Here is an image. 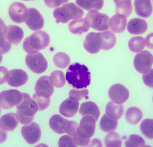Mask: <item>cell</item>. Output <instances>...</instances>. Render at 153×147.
<instances>
[{
    "instance_id": "obj_1",
    "label": "cell",
    "mask_w": 153,
    "mask_h": 147,
    "mask_svg": "<svg viewBox=\"0 0 153 147\" xmlns=\"http://www.w3.org/2000/svg\"><path fill=\"white\" fill-rule=\"evenodd\" d=\"M66 79L75 88L78 90L86 88L91 83V74L85 65L74 63L69 66Z\"/></svg>"
},
{
    "instance_id": "obj_2",
    "label": "cell",
    "mask_w": 153,
    "mask_h": 147,
    "mask_svg": "<svg viewBox=\"0 0 153 147\" xmlns=\"http://www.w3.org/2000/svg\"><path fill=\"white\" fill-rule=\"evenodd\" d=\"M22 102L17 105V115L20 123L26 125L31 122L34 115L39 110L36 101L27 93H22Z\"/></svg>"
},
{
    "instance_id": "obj_3",
    "label": "cell",
    "mask_w": 153,
    "mask_h": 147,
    "mask_svg": "<svg viewBox=\"0 0 153 147\" xmlns=\"http://www.w3.org/2000/svg\"><path fill=\"white\" fill-rule=\"evenodd\" d=\"M50 43L48 34L43 31L34 33L25 39L23 44L25 52L29 55L39 53V50L46 48Z\"/></svg>"
},
{
    "instance_id": "obj_4",
    "label": "cell",
    "mask_w": 153,
    "mask_h": 147,
    "mask_svg": "<svg viewBox=\"0 0 153 147\" xmlns=\"http://www.w3.org/2000/svg\"><path fill=\"white\" fill-rule=\"evenodd\" d=\"M83 14V10L72 3L65 4L53 11V16L56 22L62 23H66L71 20L81 19Z\"/></svg>"
},
{
    "instance_id": "obj_5",
    "label": "cell",
    "mask_w": 153,
    "mask_h": 147,
    "mask_svg": "<svg viewBox=\"0 0 153 147\" xmlns=\"http://www.w3.org/2000/svg\"><path fill=\"white\" fill-rule=\"evenodd\" d=\"M85 19L90 27L99 31H105L109 28L110 17L104 14L93 10L86 14Z\"/></svg>"
},
{
    "instance_id": "obj_6",
    "label": "cell",
    "mask_w": 153,
    "mask_h": 147,
    "mask_svg": "<svg viewBox=\"0 0 153 147\" xmlns=\"http://www.w3.org/2000/svg\"><path fill=\"white\" fill-rule=\"evenodd\" d=\"M22 93L18 90H6L0 94V104L2 108L9 109L18 105L22 102Z\"/></svg>"
},
{
    "instance_id": "obj_7",
    "label": "cell",
    "mask_w": 153,
    "mask_h": 147,
    "mask_svg": "<svg viewBox=\"0 0 153 147\" xmlns=\"http://www.w3.org/2000/svg\"><path fill=\"white\" fill-rule=\"evenodd\" d=\"M25 61L27 66L36 74H41L47 69V61L41 53L28 55Z\"/></svg>"
},
{
    "instance_id": "obj_8",
    "label": "cell",
    "mask_w": 153,
    "mask_h": 147,
    "mask_svg": "<svg viewBox=\"0 0 153 147\" xmlns=\"http://www.w3.org/2000/svg\"><path fill=\"white\" fill-rule=\"evenodd\" d=\"M135 69L140 73L145 74L151 69L152 55L148 51L144 50L138 53L134 59Z\"/></svg>"
},
{
    "instance_id": "obj_9",
    "label": "cell",
    "mask_w": 153,
    "mask_h": 147,
    "mask_svg": "<svg viewBox=\"0 0 153 147\" xmlns=\"http://www.w3.org/2000/svg\"><path fill=\"white\" fill-rule=\"evenodd\" d=\"M9 15L12 21L21 23L26 22L28 16V9L22 3H14L9 8Z\"/></svg>"
},
{
    "instance_id": "obj_10",
    "label": "cell",
    "mask_w": 153,
    "mask_h": 147,
    "mask_svg": "<svg viewBox=\"0 0 153 147\" xmlns=\"http://www.w3.org/2000/svg\"><path fill=\"white\" fill-rule=\"evenodd\" d=\"M108 96L112 102L118 104H122L129 99V92L123 85L115 84L110 88Z\"/></svg>"
},
{
    "instance_id": "obj_11",
    "label": "cell",
    "mask_w": 153,
    "mask_h": 147,
    "mask_svg": "<svg viewBox=\"0 0 153 147\" xmlns=\"http://www.w3.org/2000/svg\"><path fill=\"white\" fill-rule=\"evenodd\" d=\"M22 134L28 143L34 144L39 140L41 136L40 126L36 122L25 125L22 128Z\"/></svg>"
},
{
    "instance_id": "obj_12",
    "label": "cell",
    "mask_w": 153,
    "mask_h": 147,
    "mask_svg": "<svg viewBox=\"0 0 153 147\" xmlns=\"http://www.w3.org/2000/svg\"><path fill=\"white\" fill-rule=\"evenodd\" d=\"M102 41L100 33H90L86 36L84 47L85 50L90 53H96L102 48Z\"/></svg>"
},
{
    "instance_id": "obj_13",
    "label": "cell",
    "mask_w": 153,
    "mask_h": 147,
    "mask_svg": "<svg viewBox=\"0 0 153 147\" xmlns=\"http://www.w3.org/2000/svg\"><path fill=\"white\" fill-rule=\"evenodd\" d=\"M36 93L41 97H50L53 93L54 87L50 77L42 76L37 81L35 86Z\"/></svg>"
},
{
    "instance_id": "obj_14",
    "label": "cell",
    "mask_w": 153,
    "mask_h": 147,
    "mask_svg": "<svg viewBox=\"0 0 153 147\" xmlns=\"http://www.w3.org/2000/svg\"><path fill=\"white\" fill-rule=\"evenodd\" d=\"M27 26L33 31L41 30L44 25V20L40 12L34 8L28 9V16L26 20Z\"/></svg>"
},
{
    "instance_id": "obj_15",
    "label": "cell",
    "mask_w": 153,
    "mask_h": 147,
    "mask_svg": "<svg viewBox=\"0 0 153 147\" xmlns=\"http://www.w3.org/2000/svg\"><path fill=\"white\" fill-rule=\"evenodd\" d=\"M28 80V74L24 71L13 69L9 72V76L7 81L11 87H19L26 83Z\"/></svg>"
},
{
    "instance_id": "obj_16",
    "label": "cell",
    "mask_w": 153,
    "mask_h": 147,
    "mask_svg": "<svg viewBox=\"0 0 153 147\" xmlns=\"http://www.w3.org/2000/svg\"><path fill=\"white\" fill-rule=\"evenodd\" d=\"M4 33L7 40L11 44L15 45L20 44L24 36L23 30L15 25L6 27L4 29Z\"/></svg>"
},
{
    "instance_id": "obj_17",
    "label": "cell",
    "mask_w": 153,
    "mask_h": 147,
    "mask_svg": "<svg viewBox=\"0 0 153 147\" xmlns=\"http://www.w3.org/2000/svg\"><path fill=\"white\" fill-rule=\"evenodd\" d=\"M79 107V101L69 98L61 103L59 107V112L66 117H72L77 112Z\"/></svg>"
},
{
    "instance_id": "obj_18",
    "label": "cell",
    "mask_w": 153,
    "mask_h": 147,
    "mask_svg": "<svg viewBox=\"0 0 153 147\" xmlns=\"http://www.w3.org/2000/svg\"><path fill=\"white\" fill-rule=\"evenodd\" d=\"M19 119L17 114L9 113L1 117L0 120V128L4 131H14L19 125Z\"/></svg>"
},
{
    "instance_id": "obj_19",
    "label": "cell",
    "mask_w": 153,
    "mask_h": 147,
    "mask_svg": "<svg viewBox=\"0 0 153 147\" xmlns=\"http://www.w3.org/2000/svg\"><path fill=\"white\" fill-rule=\"evenodd\" d=\"M95 118L91 115H85L82 118L79 126L82 131L89 137H92L96 129Z\"/></svg>"
},
{
    "instance_id": "obj_20",
    "label": "cell",
    "mask_w": 153,
    "mask_h": 147,
    "mask_svg": "<svg viewBox=\"0 0 153 147\" xmlns=\"http://www.w3.org/2000/svg\"><path fill=\"white\" fill-rule=\"evenodd\" d=\"M126 24V17L121 14H116L110 19L109 28L113 33H121L125 30Z\"/></svg>"
},
{
    "instance_id": "obj_21",
    "label": "cell",
    "mask_w": 153,
    "mask_h": 147,
    "mask_svg": "<svg viewBox=\"0 0 153 147\" xmlns=\"http://www.w3.org/2000/svg\"><path fill=\"white\" fill-rule=\"evenodd\" d=\"M127 30L132 34H142L146 32L148 24L145 20L140 19L131 20L127 24Z\"/></svg>"
},
{
    "instance_id": "obj_22",
    "label": "cell",
    "mask_w": 153,
    "mask_h": 147,
    "mask_svg": "<svg viewBox=\"0 0 153 147\" xmlns=\"http://www.w3.org/2000/svg\"><path fill=\"white\" fill-rule=\"evenodd\" d=\"M68 120L59 115H54L50 119V126L54 132L58 134L66 132V127Z\"/></svg>"
},
{
    "instance_id": "obj_23",
    "label": "cell",
    "mask_w": 153,
    "mask_h": 147,
    "mask_svg": "<svg viewBox=\"0 0 153 147\" xmlns=\"http://www.w3.org/2000/svg\"><path fill=\"white\" fill-rule=\"evenodd\" d=\"M134 6L136 13L139 16L148 18L152 12V6L151 1H135Z\"/></svg>"
},
{
    "instance_id": "obj_24",
    "label": "cell",
    "mask_w": 153,
    "mask_h": 147,
    "mask_svg": "<svg viewBox=\"0 0 153 147\" xmlns=\"http://www.w3.org/2000/svg\"><path fill=\"white\" fill-rule=\"evenodd\" d=\"M80 114L83 115H91L97 121L100 115V110L98 106L93 102L88 101L81 104L79 110Z\"/></svg>"
},
{
    "instance_id": "obj_25",
    "label": "cell",
    "mask_w": 153,
    "mask_h": 147,
    "mask_svg": "<svg viewBox=\"0 0 153 147\" xmlns=\"http://www.w3.org/2000/svg\"><path fill=\"white\" fill-rule=\"evenodd\" d=\"M90 28V27L85 18L75 20L69 24V31L75 34H81L83 33H86Z\"/></svg>"
},
{
    "instance_id": "obj_26",
    "label": "cell",
    "mask_w": 153,
    "mask_h": 147,
    "mask_svg": "<svg viewBox=\"0 0 153 147\" xmlns=\"http://www.w3.org/2000/svg\"><path fill=\"white\" fill-rule=\"evenodd\" d=\"M105 112L108 116L117 120L122 117L124 112V108L121 104L109 102L106 105Z\"/></svg>"
},
{
    "instance_id": "obj_27",
    "label": "cell",
    "mask_w": 153,
    "mask_h": 147,
    "mask_svg": "<svg viewBox=\"0 0 153 147\" xmlns=\"http://www.w3.org/2000/svg\"><path fill=\"white\" fill-rule=\"evenodd\" d=\"M102 45L101 50H108L114 47L116 44V36L113 33L109 31L100 33Z\"/></svg>"
},
{
    "instance_id": "obj_28",
    "label": "cell",
    "mask_w": 153,
    "mask_h": 147,
    "mask_svg": "<svg viewBox=\"0 0 153 147\" xmlns=\"http://www.w3.org/2000/svg\"><path fill=\"white\" fill-rule=\"evenodd\" d=\"M143 117V113L141 110L137 107H130L127 110L126 118L127 122L131 125H136Z\"/></svg>"
},
{
    "instance_id": "obj_29",
    "label": "cell",
    "mask_w": 153,
    "mask_h": 147,
    "mask_svg": "<svg viewBox=\"0 0 153 147\" xmlns=\"http://www.w3.org/2000/svg\"><path fill=\"white\" fill-rule=\"evenodd\" d=\"M117 125V120L110 117L107 114L102 117L100 122V129L105 132H110L116 130Z\"/></svg>"
},
{
    "instance_id": "obj_30",
    "label": "cell",
    "mask_w": 153,
    "mask_h": 147,
    "mask_svg": "<svg viewBox=\"0 0 153 147\" xmlns=\"http://www.w3.org/2000/svg\"><path fill=\"white\" fill-rule=\"evenodd\" d=\"M75 3L79 7L86 10H100L103 7L104 1L101 0H93V1H76Z\"/></svg>"
},
{
    "instance_id": "obj_31",
    "label": "cell",
    "mask_w": 153,
    "mask_h": 147,
    "mask_svg": "<svg viewBox=\"0 0 153 147\" xmlns=\"http://www.w3.org/2000/svg\"><path fill=\"white\" fill-rule=\"evenodd\" d=\"M116 4V12L117 14L123 15L128 17L131 15L132 10L131 1H114Z\"/></svg>"
},
{
    "instance_id": "obj_32",
    "label": "cell",
    "mask_w": 153,
    "mask_h": 147,
    "mask_svg": "<svg viewBox=\"0 0 153 147\" xmlns=\"http://www.w3.org/2000/svg\"><path fill=\"white\" fill-rule=\"evenodd\" d=\"M145 40L141 36H136L131 38L128 43V46L130 50L135 53L141 52L145 47Z\"/></svg>"
},
{
    "instance_id": "obj_33",
    "label": "cell",
    "mask_w": 153,
    "mask_h": 147,
    "mask_svg": "<svg viewBox=\"0 0 153 147\" xmlns=\"http://www.w3.org/2000/svg\"><path fill=\"white\" fill-rule=\"evenodd\" d=\"M51 83L56 88H61L66 83V79L62 71H55L52 72L50 76Z\"/></svg>"
},
{
    "instance_id": "obj_34",
    "label": "cell",
    "mask_w": 153,
    "mask_h": 147,
    "mask_svg": "<svg viewBox=\"0 0 153 147\" xmlns=\"http://www.w3.org/2000/svg\"><path fill=\"white\" fill-rule=\"evenodd\" d=\"M73 140L76 146H85L88 145L90 142V137H88L82 131L80 126L77 128L75 134L72 137Z\"/></svg>"
},
{
    "instance_id": "obj_35",
    "label": "cell",
    "mask_w": 153,
    "mask_h": 147,
    "mask_svg": "<svg viewBox=\"0 0 153 147\" xmlns=\"http://www.w3.org/2000/svg\"><path fill=\"white\" fill-rule=\"evenodd\" d=\"M55 65L59 68L65 69L68 67L71 62L69 56L65 53H57L53 57Z\"/></svg>"
},
{
    "instance_id": "obj_36",
    "label": "cell",
    "mask_w": 153,
    "mask_h": 147,
    "mask_svg": "<svg viewBox=\"0 0 153 147\" xmlns=\"http://www.w3.org/2000/svg\"><path fill=\"white\" fill-rule=\"evenodd\" d=\"M105 143L106 146L112 147L117 146L120 147L121 146L122 142L119 134L114 132H110L105 138Z\"/></svg>"
},
{
    "instance_id": "obj_37",
    "label": "cell",
    "mask_w": 153,
    "mask_h": 147,
    "mask_svg": "<svg viewBox=\"0 0 153 147\" xmlns=\"http://www.w3.org/2000/svg\"><path fill=\"white\" fill-rule=\"evenodd\" d=\"M140 130L142 134L149 139L153 138V121L151 119H145L140 125Z\"/></svg>"
},
{
    "instance_id": "obj_38",
    "label": "cell",
    "mask_w": 153,
    "mask_h": 147,
    "mask_svg": "<svg viewBox=\"0 0 153 147\" xmlns=\"http://www.w3.org/2000/svg\"><path fill=\"white\" fill-rule=\"evenodd\" d=\"M1 54H5L9 52L12 47V44L9 42L5 37L4 31L6 27L3 20H1Z\"/></svg>"
},
{
    "instance_id": "obj_39",
    "label": "cell",
    "mask_w": 153,
    "mask_h": 147,
    "mask_svg": "<svg viewBox=\"0 0 153 147\" xmlns=\"http://www.w3.org/2000/svg\"><path fill=\"white\" fill-rule=\"evenodd\" d=\"M125 145L127 147L132 146H145V142L144 139L140 136L132 134L128 137L125 142Z\"/></svg>"
},
{
    "instance_id": "obj_40",
    "label": "cell",
    "mask_w": 153,
    "mask_h": 147,
    "mask_svg": "<svg viewBox=\"0 0 153 147\" xmlns=\"http://www.w3.org/2000/svg\"><path fill=\"white\" fill-rule=\"evenodd\" d=\"M33 99L36 101L39 110H44L47 108L50 104V97H41L37 94H34L33 96Z\"/></svg>"
},
{
    "instance_id": "obj_41",
    "label": "cell",
    "mask_w": 153,
    "mask_h": 147,
    "mask_svg": "<svg viewBox=\"0 0 153 147\" xmlns=\"http://www.w3.org/2000/svg\"><path fill=\"white\" fill-rule=\"evenodd\" d=\"M88 91L87 90H72L69 92V98L76 101H80L83 98L88 99Z\"/></svg>"
},
{
    "instance_id": "obj_42",
    "label": "cell",
    "mask_w": 153,
    "mask_h": 147,
    "mask_svg": "<svg viewBox=\"0 0 153 147\" xmlns=\"http://www.w3.org/2000/svg\"><path fill=\"white\" fill-rule=\"evenodd\" d=\"M58 146L60 147H64V146H74L76 147V145L72 137L71 136H68V135H65V136H62L58 142Z\"/></svg>"
},
{
    "instance_id": "obj_43",
    "label": "cell",
    "mask_w": 153,
    "mask_h": 147,
    "mask_svg": "<svg viewBox=\"0 0 153 147\" xmlns=\"http://www.w3.org/2000/svg\"><path fill=\"white\" fill-rule=\"evenodd\" d=\"M79 125L76 122L72 121H68L66 127V132L69 136L73 137L76 132V129Z\"/></svg>"
},
{
    "instance_id": "obj_44",
    "label": "cell",
    "mask_w": 153,
    "mask_h": 147,
    "mask_svg": "<svg viewBox=\"0 0 153 147\" xmlns=\"http://www.w3.org/2000/svg\"><path fill=\"white\" fill-rule=\"evenodd\" d=\"M153 71L152 69L149 70L148 72L143 74V82L145 83V84L148 87L152 88L153 87V80H152V78H153Z\"/></svg>"
},
{
    "instance_id": "obj_45",
    "label": "cell",
    "mask_w": 153,
    "mask_h": 147,
    "mask_svg": "<svg viewBox=\"0 0 153 147\" xmlns=\"http://www.w3.org/2000/svg\"><path fill=\"white\" fill-rule=\"evenodd\" d=\"M44 2L48 7L50 8H53V7H58L62 4L64 5L68 1H45Z\"/></svg>"
},
{
    "instance_id": "obj_46",
    "label": "cell",
    "mask_w": 153,
    "mask_h": 147,
    "mask_svg": "<svg viewBox=\"0 0 153 147\" xmlns=\"http://www.w3.org/2000/svg\"><path fill=\"white\" fill-rule=\"evenodd\" d=\"M9 76V72L3 66L1 67V84H3L7 80Z\"/></svg>"
},
{
    "instance_id": "obj_47",
    "label": "cell",
    "mask_w": 153,
    "mask_h": 147,
    "mask_svg": "<svg viewBox=\"0 0 153 147\" xmlns=\"http://www.w3.org/2000/svg\"><path fill=\"white\" fill-rule=\"evenodd\" d=\"M152 34L151 33L146 37V42H145V44H146V46L150 48H152Z\"/></svg>"
}]
</instances>
